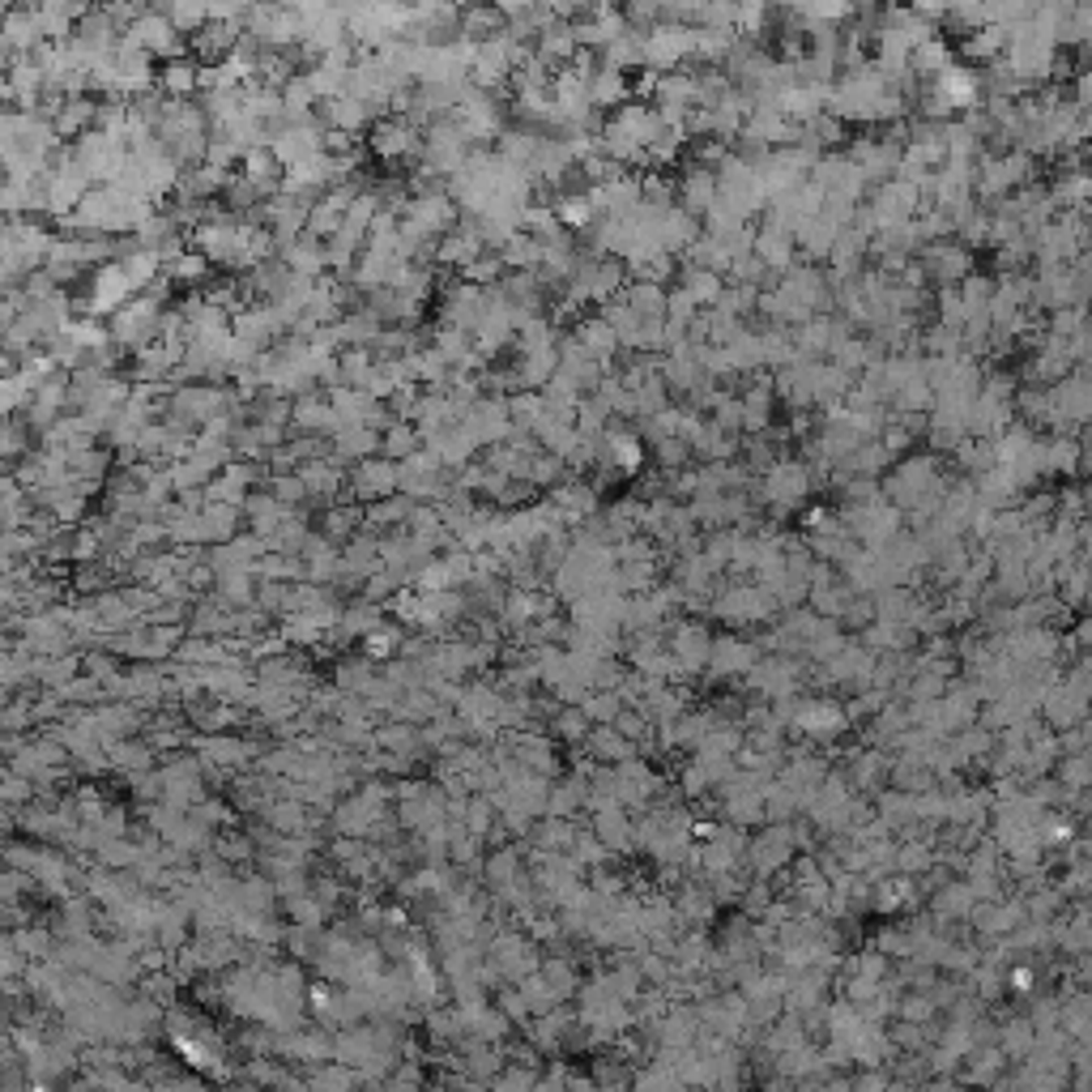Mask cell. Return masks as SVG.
<instances>
[{
  "label": "cell",
  "instance_id": "6da1fadb",
  "mask_svg": "<svg viewBox=\"0 0 1092 1092\" xmlns=\"http://www.w3.org/2000/svg\"><path fill=\"white\" fill-rule=\"evenodd\" d=\"M645 39V61L649 68H674L683 56H691V44H696V31H683V26H658V31L641 35Z\"/></svg>",
  "mask_w": 1092,
  "mask_h": 1092
},
{
  "label": "cell",
  "instance_id": "7a4b0ae2",
  "mask_svg": "<svg viewBox=\"0 0 1092 1092\" xmlns=\"http://www.w3.org/2000/svg\"><path fill=\"white\" fill-rule=\"evenodd\" d=\"M589 103H598V107H615L628 98V77H623V68H611V64H598L589 73Z\"/></svg>",
  "mask_w": 1092,
  "mask_h": 1092
},
{
  "label": "cell",
  "instance_id": "3957f363",
  "mask_svg": "<svg viewBox=\"0 0 1092 1092\" xmlns=\"http://www.w3.org/2000/svg\"><path fill=\"white\" fill-rule=\"evenodd\" d=\"M538 5H543V0H495V9H500L504 18H521V13H530Z\"/></svg>",
  "mask_w": 1092,
  "mask_h": 1092
},
{
  "label": "cell",
  "instance_id": "277c9868",
  "mask_svg": "<svg viewBox=\"0 0 1092 1092\" xmlns=\"http://www.w3.org/2000/svg\"><path fill=\"white\" fill-rule=\"evenodd\" d=\"M585 218H589V201H576L572 196V201L563 205V222H585Z\"/></svg>",
  "mask_w": 1092,
  "mask_h": 1092
},
{
  "label": "cell",
  "instance_id": "5b68a950",
  "mask_svg": "<svg viewBox=\"0 0 1092 1092\" xmlns=\"http://www.w3.org/2000/svg\"><path fill=\"white\" fill-rule=\"evenodd\" d=\"M457 5H470V0H457Z\"/></svg>",
  "mask_w": 1092,
  "mask_h": 1092
}]
</instances>
